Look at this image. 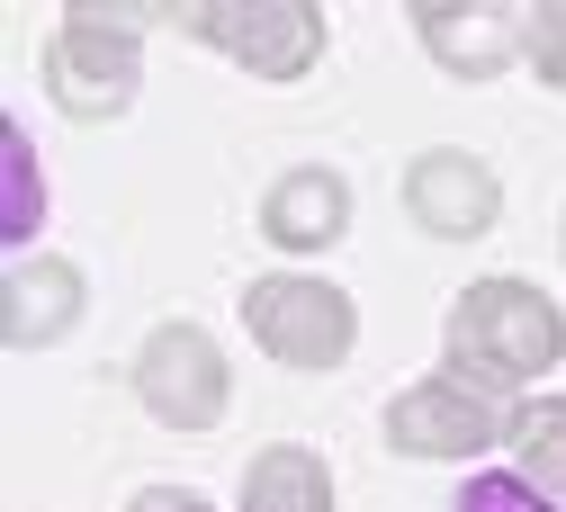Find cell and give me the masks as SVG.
Here are the masks:
<instances>
[{"label": "cell", "instance_id": "6da1fadb", "mask_svg": "<svg viewBox=\"0 0 566 512\" xmlns=\"http://www.w3.org/2000/svg\"><path fill=\"white\" fill-rule=\"evenodd\" d=\"M441 342H450V369H468V378L513 396V387L548 378L566 359V315L548 306V288H531V279H476V288L450 297Z\"/></svg>", "mask_w": 566, "mask_h": 512}, {"label": "cell", "instance_id": "7a4b0ae2", "mask_svg": "<svg viewBox=\"0 0 566 512\" xmlns=\"http://www.w3.org/2000/svg\"><path fill=\"white\" fill-rule=\"evenodd\" d=\"M163 19V10H117V0H73L45 36V100L73 117V126H108L135 82H145V54H135V28Z\"/></svg>", "mask_w": 566, "mask_h": 512}, {"label": "cell", "instance_id": "3957f363", "mask_svg": "<svg viewBox=\"0 0 566 512\" xmlns=\"http://www.w3.org/2000/svg\"><path fill=\"white\" fill-rule=\"evenodd\" d=\"M513 431H522V405L504 387L468 378V369H432V378L396 387V405H387V450L396 459H476L494 441H513Z\"/></svg>", "mask_w": 566, "mask_h": 512}, {"label": "cell", "instance_id": "277c9868", "mask_svg": "<svg viewBox=\"0 0 566 512\" xmlns=\"http://www.w3.org/2000/svg\"><path fill=\"white\" fill-rule=\"evenodd\" d=\"M243 333L279 359V369H342L350 342H360V306H350L333 279L270 270V279L243 288Z\"/></svg>", "mask_w": 566, "mask_h": 512}, {"label": "cell", "instance_id": "5b68a950", "mask_svg": "<svg viewBox=\"0 0 566 512\" xmlns=\"http://www.w3.org/2000/svg\"><path fill=\"white\" fill-rule=\"evenodd\" d=\"M198 45H217L226 63L261 72V82H306L324 54V10L315 0H198V10H171Z\"/></svg>", "mask_w": 566, "mask_h": 512}, {"label": "cell", "instance_id": "8992f818", "mask_svg": "<svg viewBox=\"0 0 566 512\" xmlns=\"http://www.w3.org/2000/svg\"><path fill=\"white\" fill-rule=\"evenodd\" d=\"M226 396H234V369H226V351L207 342V324L171 315V324L145 333V351H135V405L163 431H217Z\"/></svg>", "mask_w": 566, "mask_h": 512}, {"label": "cell", "instance_id": "52a82bcc", "mask_svg": "<svg viewBox=\"0 0 566 512\" xmlns=\"http://www.w3.org/2000/svg\"><path fill=\"white\" fill-rule=\"evenodd\" d=\"M405 216L422 234H441V243H476V234H494V216H504V189H494V171L476 154L441 144V154L405 163Z\"/></svg>", "mask_w": 566, "mask_h": 512}, {"label": "cell", "instance_id": "ba28073f", "mask_svg": "<svg viewBox=\"0 0 566 512\" xmlns=\"http://www.w3.org/2000/svg\"><path fill=\"white\" fill-rule=\"evenodd\" d=\"M73 324H82V270L73 261L19 252L10 270H0V342H10V351H45Z\"/></svg>", "mask_w": 566, "mask_h": 512}, {"label": "cell", "instance_id": "9c48e42d", "mask_svg": "<svg viewBox=\"0 0 566 512\" xmlns=\"http://www.w3.org/2000/svg\"><path fill=\"white\" fill-rule=\"evenodd\" d=\"M413 36L441 54V72L459 82H494L504 63H522V10H476V0H422Z\"/></svg>", "mask_w": 566, "mask_h": 512}, {"label": "cell", "instance_id": "30bf717a", "mask_svg": "<svg viewBox=\"0 0 566 512\" xmlns=\"http://www.w3.org/2000/svg\"><path fill=\"white\" fill-rule=\"evenodd\" d=\"M261 234L279 243V252H333L342 234H350V180L342 171H324V163H306V171H289L270 198H261Z\"/></svg>", "mask_w": 566, "mask_h": 512}, {"label": "cell", "instance_id": "8fae6325", "mask_svg": "<svg viewBox=\"0 0 566 512\" xmlns=\"http://www.w3.org/2000/svg\"><path fill=\"white\" fill-rule=\"evenodd\" d=\"M243 512H333V468L306 441H270L243 459Z\"/></svg>", "mask_w": 566, "mask_h": 512}, {"label": "cell", "instance_id": "7c38bea8", "mask_svg": "<svg viewBox=\"0 0 566 512\" xmlns=\"http://www.w3.org/2000/svg\"><path fill=\"white\" fill-rule=\"evenodd\" d=\"M513 477H531L557 512H566V396H531L522 431H513Z\"/></svg>", "mask_w": 566, "mask_h": 512}, {"label": "cell", "instance_id": "4fadbf2b", "mask_svg": "<svg viewBox=\"0 0 566 512\" xmlns=\"http://www.w3.org/2000/svg\"><path fill=\"white\" fill-rule=\"evenodd\" d=\"M0 171H10V216H0V234H10V252L36 234L45 216V189H36V154H28V126H0Z\"/></svg>", "mask_w": 566, "mask_h": 512}, {"label": "cell", "instance_id": "5bb4252c", "mask_svg": "<svg viewBox=\"0 0 566 512\" xmlns=\"http://www.w3.org/2000/svg\"><path fill=\"white\" fill-rule=\"evenodd\" d=\"M450 512H557L531 477H513V468H476L459 494H450Z\"/></svg>", "mask_w": 566, "mask_h": 512}, {"label": "cell", "instance_id": "9a60e30c", "mask_svg": "<svg viewBox=\"0 0 566 512\" xmlns=\"http://www.w3.org/2000/svg\"><path fill=\"white\" fill-rule=\"evenodd\" d=\"M522 63L539 72L548 91H566V0H539V10H522Z\"/></svg>", "mask_w": 566, "mask_h": 512}, {"label": "cell", "instance_id": "2e32d148", "mask_svg": "<svg viewBox=\"0 0 566 512\" xmlns=\"http://www.w3.org/2000/svg\"><path fill=\"white\" fill-rule=\"evenodd\" d=\"M126 512H217V503H207V494H189V485H145Z\"/></svg>", "mask_w": 566, "mask_h": 512}]
</instances>
